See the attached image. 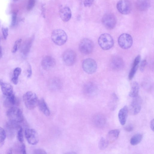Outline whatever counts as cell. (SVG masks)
I'll return each mask as SVG.
<instances>
[{"instance_id":"cell-1","label":"cell","mask_w":154,"mask_h":154,"mask_svg":"<svg viewBox=\"0 0 154 154\" xmlns=\"http://www.w3.org/2000/svg\"><path fill=\"white\" fill-rule=\"evenodd\" d=\"M23 100L26 108L30 110L33 109L38 106L39 100L36 94L31 91L23 95Z\"/></svg>"},{"instance_id":"cell-2","label":"cell","mask_w":154,"mask_h":154,"mask_svg":"<svg viewBox=\"0 0 154 154\" xmlns=\"http://www.w3.org/2000/svg\"><path fill=\"white\" fill-rule=\"evenodd\" d=\"M7 115L10 122L15 123L22 122L24 119L21 110L16 107L10 108L7 112Z\"/></svg>"},{"instance_id":"cell-3","label":"cell","mask_w":154,"mask_h":154,"mask_svg":"<svg viewBox=\"0 0 154 154\" xmlns=\"http://www.w3.org/2000/svg\"><path fill=\"white\" fill-rule=\"evenodd\" d=\"M51 38L55 44L58 45H61L66 42L67 36L64 30L62 29H57L52 32Z\"/></svg>"},{"instance_id":"cell-4","label":"cell","mask_w":154,"mask_h":154,"mask_svg":"<svg viewBox=\"0 0 154 154\" xmlns=\"http://www.w3.org/2000/svg\"><path fill=\"white\" fill-rule=\"evenodd\" d=\"M98 43L100 47L104 50H108L113 46L114 42L113 38L109 34L105 33L99 37Z\"/></svg>"},{"instance_id":"cell-5","label":"cell","mask_w":154,"mask_h":154,"mask_svg":"<svg viewBox=\"0 0 154 154\" xmlns=\"http://www.w3.org/2000/svg\"><path fill=\"white\" fill-rule=\"evenodd\" d=\"M94 48V44L90 39L84 38L80 42L79 48L80 51L82 54H88L93 51Z\"/></svg>"},{"instance_id":"cell-6","label":"cell","mask_w":154,"mask_h":154,"mask_svg":"<svg viewBox=\"0 0 154 154\" xmlns=\"http://www.w3.org/2000/svg\"><path fill=\"white\" fill-rule=\"evenodd\" d=\"M82 66L83 70L86 73L89 74L94 73L97 68L96 62L91 58H88L84 60L82 62Z\"/></svg>"},{"instance_id":"cell-7","label":"cell","mask_w":154,"mask_h":154,"mask_svg":"<svg viewBox=\"0 0 154 154\" xmlns=\"http://www.w3.org/2000/svg\"><path fill=\"white\" fill-rule=\"evenodd\" d=\"M102 22L106 28L112 29L116 25V19L114 14L110 13H107L103 15L102 19Z\"/></svg>"},{"instance_id":"cell-8","label":"cell","mask_w":154,"mask_h":154,"mask_svg":"<svg viewBox=\"0 0 154 154\" xmlns=\"http://www.w3.org/2000/svg\"><path fill=\"white\" fill-rule=\"evenodd\" d=\"M133 39L131 36L127 33H123L119 37L118 43L122 48L126 49L130 48L133 44Z\"/></svg>"},{"instance_id":"cell-9","label":"cell","mask_w":154,"mask_h":154,"mask_svg":"<svg viewBox=\"0 0 154 154\" xmlns=\"http://www.w3.org/2000/svg\"><path fill=\"white\" fill-rule=\"evenodd\" d=\"M25 134L28 142L30 144L36 145L39 141V137L36 131L32 128H27L25 131Z\"/></svg>"},{"instance_id":"cell-10","label":"cell","mask_w":154,"mask_h":154,"mask_svg":"<svg viewBox=\"0 0 154 154\" xmlns=\"http://www.w3.org/2000/svg\"><path fill=\"white\" fill-rule=\"evenodd\" d=\"M76 58L75 52L71 49H68L63 53V60L65 64L68 66L73 65L75 62Z\"/></svg>"},{"instance_id":"cell-11","label":"cell","mask_w":154,"mask_h":154,"mask_svg":"<svg viewBox=\"0 0 154 154\" xmlns=\"http://www.w3.org/2000/svg\"><path fill=\"white\" fill-rule=\"evenodd\" d=\"M142 103L141 97L138 95L134 97L130 105L129 111L133 115L138 114L141 110Z\"/></svg>"},{"instance_id":"cell-12","label":"cell","mask_w":154,"mask_h":154,"mask_svg":"<svg viewBox=\"0 0 154 154\" xmlns=\"http://www.w3.org/2000/svg\"><path fill=\"white\" fill-rule=\"evenodd\" d=\"M116 8L118 11L123 14H128L131 11V6L128 0H120L117 3Z\"/></svg>"},{"instance_id":"cell-13","label":"cell","mask_w":154,"mask_h":154,"mask_svg":"<svg viewBox=\"0 0 154 154\" xmlns=\"http://www.w3.org/2000/svg\"><path fill=\"white\" fill-rule=\"evenodd\" d=\"M56 62L55 59L51 56H46L44 57L41 61V65L45 70H48L54 67Z\"/></svg>"},{"instance_id":"cell-14","label":"cell","mask_w":154,"mask_h":154,"mask_svg":"<svg viewBox=\"0 0 154 154\" xmlns=\"http://www.w3.org/2000/svg\"><path fill=\"white\" fill-rule=\"evenodd\" d=\"M111 66L114 70H121L124 66V63L121 57L118 56H115L113 57L111 60Z\"/></svg>"},{"instance_id":"cell-15","label":"cell","mask_w":154,"mask_h":154,"mask_svg":"<svg viewBox=\"0 0 154 154\" xmlns=\"http://www.w3.org/2000/svg\"><path fill=\"white\" fill-rule=\"evenodd\" d=\"M97 90V87L96 85L92 82L86 83L84 86V92L85 94L88 96L94 95L96 94Z\"/></svg>"},{"instance_id":"cell-16","label":"cell","mask_w":154,"mask_h":154,"mask_svg":"<svg viewBox=\"0 0 154 154\" xmlns=\"http://www.w3.org/2000/svg\"><path fill=\"white\" fill-rule=\"evenodd\" d=\"M0 86L2 92L5 96H9L13 94V88L10 84L0 79Z\"/></svg>"},{"instance_id":"cell-17","label":"cell","mask_w":154,"mask_h":154,"mask_svg":"<svg viewBox=\"0 0 154 154\" xmlns=\"http://www.w3.org/2000/svg\"><path fill=\"white\" fill-rule=\"evenodd\" d=\"M59 14L61 20L65 22L68 21L71 18L72 15L70 9L67 6L61 8L60 10Z\"/></svg>"},{"instance_id":"cell-18","label":"cell","mask_w":154,"mask_h":154,"mask_svg":"<svg viewBox=\"0 0 154 154\" xmlns=\"http://www.w3.org/2000/svg\"><path fill=\"white\" fill-rule=\"evenodd\" d=\"M93 122L97 127L102 128L105 125L106 120L105 117L102 114H98L95 116L93 119Z\"/></svg>"},{"instance_id":"cell-19","label":"cell","mask_w":154,"mask_h":154,"mask_svg":"<svg viewBox=\"0 0 154 154\" xmlns=\"http://www.w3.org/2000/svg\"><path fill=\"white\" fill-rule=\"evenodd\" d=\"M128 112V109L126 106H124L119 111L118 117L120 124L122 125H124L126 122Z\"/></svg>"},{"instance_id":"cell-20","label":"cell","mask_w":154,"mask_h":154,"mask_svg":"<svg viewBox=\"0 0 154 154\" xmlns=\"http://www.w3.org/2000/svg\"><path fill=\"white\" fill-rule=\"evenodd\" d=\"M33 40V37L27 39L22 44L21 51L24 55H27L29 52Z\"/></svg>"},{"instance_id":"cell-21","label":"cell","mask_w":154,"mask_h":154,"mask_svg":"<svg viewBox=\"0 0 154 154\" xmlns=\"http://www.w3.org/2000/svg\"><path fill=\"white\" fill-rule=\"evenodd\" d=\"M140 55H138L135 58L132 67L129 73L128 78L130 80H131L134 77L138 66V64L140 60Z\"/></svg>"},{"instance_id":"cell-22","label":"cell","mask_w":154,"mask_h":154,"mask_svg":"<svg viewBox=\"0 0 154 154\" xmlns=\"http://www.w3.org/2000/svg\"><path fill=\"white\" fill-rule=\"evenodd\" d=\"M120 131L119 130L115 129L110 131L108 133L107 140L109 143H112L116 141L119 135Z\"/></svg>"},{"instance_id":"cell-23","label":"cell","mask_w":154,"mask_h":154,"mask_svg":"<svg viewBox=\"0 0 154 154\" xmlns=\"http://www.w3.org/2000/svg\"><path fill=\"white\" fill-rule=\"evenodd\" d=\"M136 5L139 10L144 11L147 10L149 8L150 2L149 0H137Z\"/></svg>"},{"instance_id":"cell-24","label":"cell","mask_w":154,"mask_h":154,"mask_svg":"<svg viewBox=\"0 0 154 154\" xmlns=\"http://www.w3.org/2000/svg\"><path fill=\"white\" fill-rule=\"evenodd\" d=\"M38 106L40 110L44 115L46 116L50 115L49 109L44 100L42 98L39 100Z\"/></svg>"},{"instance_id":"cell-25","label":"cell","mask_w":154,"mask_h":154,"mask_svg":"<svg viewBox=\"0 0 154 154\" xmlns=\"http://www.w3.org/2000/svg\"><path fill=\"white\" fill-rule=\"evenodd\" d=\"M139 91V86L138 83L136 82H133L131 85L129 95L132 97H134L138 95Z\"/></svg>"},{"instance_id":"cell-26","label":"cell","mask_w":154,"mask_h":154,"mask_svg":"<svg viewBox=\"0 0 154 154\" xmlns=\"http://www.w3.org/2000/svg\"><path fill=\"white\" fill-rule=\"evenodd\" d=\"M6 97L5 102V106L10 108L14 106L16 104L17 102L16 98L14 94Z\"/></svg>"},{"instance_id":"cell-27","label":"cell","mask_w":154,"mask_h":154,"mask_svg":"<svg viewBox=\"0 0 154 154\" xmlns=\"http://www.w3.org/2000/svg\"><path fill=\"white\" fill-rule=\"evenodd\" d=\"M143 134L138 133L134 135L131 138L130 143L132 145H136L139 144L142 140Z\"/></svg>"},{"instance_id":"cell-28","label":"cell","mask_w":154,"mask_h":154,"mask_svg":"<svg viewBox=\"0 0 154 154\" xmlns=\"http://www.w3.org/2000/svg\"><path fill=\"white\" fill-rule=\"evenodd\" d=\"M50 86L52 88L57 89L61 86L62 83L60 79L57 77H54L51 79L49 81Z\"/></svg>"},{"instance_id":"cell-29","label":"cell","mask_w":154,"mask_h":154,"mask_svg":"<svg viewBox=\"0 0 154 154\" xmlns=\"http://www.w3.org/2000/svg\"><path fill=\"white\" fill-rule=\"evenodd\" d=\"M118 101V98L115 93H113L111 97L109 103V107L111 110H114L116 109Z\"/></svg>"},{"instance_id":"cell-30","label":"cell","mask_w":154,"mask_h":154,"mask_svg":"<svg viewBox=\"0 0 154 154\" xmlns=\"http://www.w3.org/2000/svg\"><path fill=\"white\" fill-rule=\"evenodd\" d=\"M21 72V69L19 67L15 68L13 72V77L12 81L14 85H17L18 82V77Z\"/></svg>"},{"instance_id":"cell-31","label":"cell","mask_w":154,"mask_h":154,"mask_svg":"<svg viewBox=\"0 0 154 154\" xmlns=\"http://www.w3.org/2000/svg\"><path fill=\"white\" fill-rule=\"evenodd\" d=\"M109 144L106 139L103 137H102L100 139L99 142V148L101 150L104 149L107 147Z\"/></svg>"},{"instance_id":"cell-32","label":"cell","mask_w":154,"mask_h":154,"mask_svg":"<svg viewBox=\"0 0 154 154\" xmlns=\"http://www.w3.org/2000/svg\"><path fill=\"white\" fill-rule=\"evenodd\" d=\"M17 137L19 141L22 143L23 141V129L21 127H19L17 132Z\"/></svg>"},{"instance_id":"cell-33","label":"cell","mask_w":154,"mask_h":154,"mask_svg":"<svg viewBox=\"0 0 154 154\" xmlns=\"http://www.w3.org/2000/svg\"><path fill=\"white\" fill-rule=\"evenodd\" d=\"M6 134L4 129L0 127V144L3 143L5 139Z\"/></svg>"},{"instance_id":"cell-34","label":"cell","mask_w":154,"mask_h":154,"mask_svg":"<svg viewBox=\"0 0 154 154\" xmlns=\"http://www.w3.org/2000/svg\"><path fill=\"white\" fill-rule=\"evenodd\" d=\"M22 41L21 39H17L15 42L12 50V52L14 53L17 51L19 45H20Z\"/></svg>"},{"instance_id":"cell-35","label":"cell","mask_w":154,"mask_h":154,"mask_svg":"<svg viewBox=\"0 0 154 154\" xmlns=\"http://www.w3.org/2000/svg\"><path fill=\"white\" fill-rule=\"evenodd\" d=\"M17 13L16 12H14L12 14L11 24V26L12 27H14L17 25Z\"/></svg>"},{"instance_id":"cell-36","label":"cell","mask_w":154,"mask_h":154,"mask_svg":"<svg viewBox=\"0 0 154 154\" xmlns=\"http://www.w3.org/2000/svg\"><path fill=\"white\" fill-rule=\"evenodd\" d=\"M35 3V0H29L27 6L28 10H31L34 7Z\"/></svg>"},{"instance_id":"cell-37","label":"cell","mask_w":154,"mask_h":154,"mask_svg":"<svg viewBox=\"0 0 154 154\" xmlns=\"http://www.w3.org/2000/svg\"><path fill=\"white\" fill-rule=\"evenodd\" d=\"M84 5L86 7L91 6L93 3L94 0H83Z\"/></svg>"},{"instance_id":"cell-38","label":"cell","mask_w":154,"mask_h":154,"mask_svg":"<svg viewBox=\"0 0 154 154\" xmlns=\"http://www.w3.org/2000/svg\"><path fill=\"white\" fill-rule=\"evenodd\" d=\"M2 31L4 38L6 39L8 35V28H3Z\"/></svg>"},{"instance_id":"cell-39","label":"cell","mask_w":154,"mask_h":154,"mask_svg":"<svg viewBox=\"0 0 154 154\" xmlns=\"http://www.w3.org/2000/svg\"><path fill=\"white\" fill-rule=\"evenodd\" d=\"M134 128L133 125L131 124L126 125L124 128V129L127 132H130L132 131Z\"/></svg>"},{"instance_id":"cell-40","label":"cell","mask_w":154,"mask_h":154,"mask_svg":"<svg viewBox=\"0 0 154 154\" xmlns=\"http://www.w3.org/2000/svg\"><path fill=\"white\" fill-rule=\"evenodd\" d=\"M146 64V60H143L141 61L140 65V69L141 71H143L145 69V67Z\"/></svg>"},{"instance_id":"cell-41","label":"cell","mask_w":154,"mask_h":154,"mask_svg":"<svg viewBox=\"0 0 154 154\" xmlns=\"http://www.w3.org/2000/svg\"><path fill=\"white\" fill-rule=\"evenodd\" d=\"M34 152L35 154H46L47 153L45 150L41 149H36Z\"/></svg>"},{"instance_id":"cell-42","label":"cell","mask_w":154,"mask_h":154,"mask_svg":"<svg viewBox=\"0 0 154 154\" xmlns=\"http://www.w3.org/2000/svg\"><path fill=\"white\" fill-rule=\"evenodd\" d=\"M20 152L21 153L23 154H26V146L24 144H22L20 146Z\"/></svg>"},{"instance_id":"cell-43","label":"cell","mask_w":154,"mask_h":154,"mask_svg":"<svg viewBox=\"0 0 154 154\" xmlns=\"http://www.w3.org/2000/svg\"><path fill=\"white\" fill-rule=\"evenodd\" d=\"M27 77L28 78H29L31 76L32 74L31 67L30 64H29L28 69H27Z\"/></svg>"},{"instance_id":"cell-44","label":"cell","mask_w":154,"mask_h":154,"mask_svg":"<svg viewBox=\"0 0 154 154\" xmlns=\"http://www.w3.org/2000/svg\"><path fill=\"white\" fill-rule=\"evenodd\" d=\"M154 119H153L150 122V128L153 131H154Z\"/></svg>"},{"instance_id":"cell-45","label":"cell","mask_w":154,"mask_h":154,"mask_svg":"<svg viewBox=\"0 0 154 154\" xmlns=\"http://www.w3.org/2000/svg\"><path fill=\"white\" fill-rule=\"evenodd\" d=\"M2 47L0 46V59L2 58Z\"/></svg>"},{"instance_id":"cell-46","label":"cell","mask_w":154,"mask_h":154,"mask_svg":"<svg viewBox=\"0 0 154 154\" xmlns=\"http://www.w3.org/2000/svg\"><path fill=\"white\" fill-rule=\"evenodd\" d=\"M12 153V150L11 149H10L8 151V153L9 154V153Z\"/></svg>"},{"instance_id":"cell-47","label":"cell","mask_w":154,"mask_h":154,"mask_svg":"<svg viewBox=\"0 0 154 154\" xmlns=\"http://www.w3.org/2000/svg\"><path fill=\"white\" fill-rule=\"evenodd\" d=\"M14 0V1H17V0Z\"/></svg>"},{"instance_id":"cell-48","label":"cell","mask_w":154,"mask_h":154,"mask_svg":"<svg viewBox=\"0 0 154 154\" xmlns=\"http://www.w3.org/2000/svg\"></svg>"}]
</instances>
